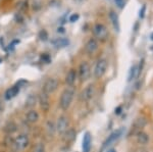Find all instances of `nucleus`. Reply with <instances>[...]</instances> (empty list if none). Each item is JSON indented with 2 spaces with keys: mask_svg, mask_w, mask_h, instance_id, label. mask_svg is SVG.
Returning <instances> with one entry per match:
<instances>
[{
  "mask_svg": "<svg viewBox=\"0 0 153 152\" xmlns=\"http://www.w3.org/2000/svg\"><path fill=\"white\" fill-rule=\"evenodd\" d=\"M151 39H152V40H153V34H152V35H151Z\"/></svg>",
  "mask_w": 153,
  "mask_h": 152,
  "instance_id": "7c9ffc66",
  "label": "nucleus"
},
{
  "mask_svg": "<svg viewBox=\"0 0 153 152\" xmlns=\"http://www.w3.org/2000/svg\"><path fill=\"white\" fill-rule=\"evenodd\" d=\"M109 19H110V21H111V23L113 24L114 30L117 31V32L120 31V22H118V16L113 10H111L109 12Z\"/></svg>",
  "mask_w": 153,
  "mask_h": 152,
  "instance_id": "a211bd4d",
  "label": "nucleus"
},
{
  "mask_svg": "<svg viewBox=\"0 0 153 152\" xmlns=\"http://www.w3.org/2000/svg\"><path fill=\"white\" fill-rule=\"evenodd\" d=\"M68 44V40L66 38H57L56 40L53 41V45L57 48L65 47Z\"/></svg>",
  "mask_w": 153,
  "mask_h": 152,
  "instance_id": "412c9836",
  "label": "nucleus"
},
{
  "mask_svg": "<svg viewBox=\"0 0 153 152\" xmlns=\"http://www.w3.org/2000/svg\"><path fill=\"white\" fill-rule=\"evenodd\" d=\"M91 142H92V139H91L90 134L86 133L85 136H84V139H83V151L84 152H90Z\"/></svg>",
  "mask_w": 153,
  "mask_h": 152,
  "instance_id": "2eb2a0df",
  "label": "nucleus"
},
{
  "mask_svg": "<svg viewBox=\"0 0 153 152\" xmlns=\"http://www.w3.org/2000/svg\"><path fill=\"white\" fill-rule=\"evenodd\" d=\"M37 100L38 98L35 94H30L26 99V102H25V107L26 108H32L33 106H35V104L37 103Z\"/></svg>",
  "mask_w": 153,
  "mask_h": 152,
  "instance_id": "dca6fc26",
  "label": "nucleus"
},
{
  "mask_svg": "<svg viewBox=\"0 0 153 152\" xmlns=\"http://www.w3.org/2000/svg\"><path fill=\"white\" fill-rule=\"evenodd\" d=\"M85 49H86V51H87V53H89V54H93V53L98 49L97 41H96L95 39H90V40L87 42V44H86Z\"/></svg>",
  "mask_w": 153,
  "mask_h": 152,
  "instance_id": "ddd939ff",
  "label": "nucleus"
},
{
  "mask_svg": "<svg viewBox=\"0 0 153 152\" xmlns=\"http://www.w3.org/2000/svg\"><path fill=\"white\" fill-rule=\"evenodd\" d=\"M114 2L118 8H123L125 6V0H114Z\"/></svg>",
  "mask_w": 153,
  "mask_h": 152,
  "instance_id": "a878e982",
  "label": "nucleus"
},
{
  "mask_svg": "<svg viewBox=\"0 0 153 152\" xmlns=\"http://www.w3.org/2000/svg\"><path fill=\"white\" fill-rule=\"evenodd\" d=\"M79 18H80V16H79L78 13H74L73 16H71V18H70V22H71V23H75V22L78 21Z\"/></svg>",
  "mask_w": 153,
  "mask_h": 152,
  "instance_id": "bb28decb",
  "label": "nucleus"
},
{
  "mask_svg": "<svg viewBox=\"0 0 153 152\" xmlns=\"http://www.w3.org/2000/svg\"><path fill=\"white\" fill-rule=\"evenodd\" d=\"M34 152H45V148H44V145L41 143L37 144L36 147L34 148Z\"/></svg>",
  "mask_w": 153,
  "mask_h": 152,
  "instance_id": "b1692460",
  "label": "nucleus"
},
{
  "mask_svg": "<svg viewBox=\"0 0 153 152\" xmlns=\"http://www.w3.org/2000/svg\"><path fill=\"white\" fill-rule=\"evenodd\" d=\"M39 37H40V39H41V40H43V41L47 40V38H48L47 32H46L45 30L41 31V32H40V34H39Z\"/></svg>",
  "mask_w": 153,
  "mask_h": 152,
  "instance_id": "393cba45",
  "label": "nucleus"
},
{
  "mask_svg": "<svg viewBox=\"0 0 153 152\" xmlns=\"http://www.w3.org/2000/svg\"><path fill=\"white\" fill-rule=\"evenodd\" d=\"M140 73V68H139V65H135L131 67V70H130V73H129V81H133L135 79H137L138 76Z\"/></svg>",
  "mask_w": 153,
  "mask_h": 152,
  "instance_id": "6ab92c4d",
  "label": "nucleus"
},
{
  "mask_svg": "<svg viewBox=\"0 0 153 152\" xmlns=\"http://www.w3.org/2000/svg\"><path fill=\"white\" fill-rule=\"evenodd\" d=\"M93 33H94V35L97 37L98 39H101V40H104V39L107 37V29H106V27L104 24H96L94 26V28H93Z\"/></svg>",
  "mask_w": 153,
  "mask_h": 152,
  "instance_id": "423d86ee",
  "label": "nucleus"
},
{
  "mask_svg": "<svg viewBox=\"0 0 153 152\" xmlns=\"http://www.w3.org/2000/svg\"><path fill=\"white\" fill-rule=\"evenodd\" d=\"M65 140L66 141H73L76 138V132L73 129H70L65 133Z\"/></svg>",
  "mask_w": 153,
  "mask_h": 152,
  "instance_id": "5701e85b",
  "label": "nucleus"
},
{
  "mask_svg": "<svg viewBox=\"0 0 153 152\" xmlns=\"http://www.w3.org/2000/svg\"><path fill=\"white\" fill-rule=\"evenodd\" d=\"M76 1H79V2H82V1H84V0H76Z\"/></svg>",
  "mask_w": 153,
  "mask_h": 152,
  "instance_id": "c756f323",
  "label": "nucleus"
},
{
  "mask_svg": "<svg viewBox=\"0 0 153 152\" xmlns=\"http://www.w3.org/2000/svg\"><path fill=\"white\" fill-rule=\"evenodd\" d=\"M76 79V72L75 70H71L65 77V83L68 86H71V85L75 84Z\"/></svg>",
  "mask_w": 153,
  "mask_h": 152,
  "instance_id": "f3484780",
  "label": "nucleus"
},
{
  "mask_svg": "<svg viewBox=\"0 0 153 152\" xmlns=\"http://www.w3.org/2000/svg\"><path fill=\"white\" fill-rule=\"evenodd\" d=\"M94 94H95L94 85H89L82 91L80 97H81V99H82L83 101H88V100H90L91 98L94 96Z\"/></svg>",
  "mask_w": 153,
  "mask_h": 152,
  "instance_id": "1a4fd4ad",
  "label": "nucleus"
},
{
  "mask_svg": "<svg viewBox=\"0 0 153 152\" xmlns=\"http://www.w3.org/2000/svg\"><path fill=\"white\" fill-rule=\"evenodd\" d=\"M107 152H117V151L114 149H109V150H107Z\"/></svg>",
  "mask_w": 153,
  "mask_h": 152,
  "instance_id": "c85d7f7f",
  "label": "nucleus"
},
{
  "mask_svg": "<svg viewBox=\"0 0 153 152\" xmlns=\"http://www.w3.org/2000/svg\"><path fill=\"white\" fill-rule=\"evenodd\" d=\"M26 119H27V122H30V124H35V122L39 121L38 111H36V110H34V109H31L28 113H27Z\"/></svg>",
  "mask_w": 153,
  "mask_h": 152,
  "instance_id": "4468645a",
  "label": "nucleus"
},
{
  "mask_svg": "<svg viewBox=\"0 0 153 152\" xmlns=\"http://www.w3.org/2000/svg\"><path fill=\"white\" fill-rule=\"evenodd\" d=\"M90 65H89L88 62L86 61H83L80 65V67H79V76H80L81 81H86L90 76Z\"/></svg>",
  "mask_w": 153,
  "mask_h": 152,
  "instance_id": "6e6552de",
  "label": "nucleus"
},
{
  "mask_svg": "<svg viewBox=\"0 0 153 152\" xmlns=\"http://www.w3.org/2000/svg\"><path fill=\"white\" fill-rule=\"evenodd\" d=\"M38 101H39V103H40L41 109H43V111H48L49 108H50V99H49V95L42 91L38 97Z\"/></svg>",
  "mask_w": 153,
  "mask_h": 152,
  "instance_id": "0eeeda50",
  "label": "nucleus"
},
{
  "mask_svg": "<svg viewBox=\"0 0 153 152\" xmlns=\"http://www.w3.org/2000/svg\"><path fill=\"white\" fill-rule=\"evenodd\" d=\"M145 10H146V6L143 5L142 9L140 10V13H139V16H140V18H144V16H145Z\"/></svg>",
  "mask_w": 153,
  "mask_h": 152,
  "instance_id": "cd10ccee",
  "label": "nucleus"
},
{
  "mask_svg": "<svg viewBox=\"0 0 153 152\" xmlns=\"http://www.w3.org/2000/svg\"><path fill=\"white\" fill-rule=\"evenodd\" d=\"M68 126H70V122H68V119L65 116H61L58 117L56 130H57L59 134H65L68 130Z\"/></svg>",
  "mask_w": 153,
  "mask_h": 152,
  "instance_id": "39448f33",
  "label": "nucleus"
},
{
  "mask_svg": "<svg viewBox=\"0 0 153 152\" xmlns=\"http://www.w3.org/2000/svg\"><path fill=\"white\" fill-rule=\"evenodd\" d=\"M146 125V119L144 117H139L136 119L134 122V127H133V133L134 134H139L141 132L142 128H144V126Z\"/></svg>",
  "mask_w": 153,
  "mask_h": 152,
  "instance_id": "9d476101",
  "label": "nucleus"
},
{
  "mask_svg": "<svg viewBox=\"0 0 153 152\" xmlns=\"http://www.w3.org/2000/svg\"><path fill=\"white\" fill-rule=\"evenodd\" d=\"M58 81L56 79H53V78H50L44 83L43 85V92H45L46 94H51V93L55 92L58 88Z\"/></svg>",
  "mask_w": 153,
  "mask_h": 152,
  "instance_id": "7ed1b4c3",
  "label": "nucleus"
},
{
  "mask_svg": "<svg viewBox=\"0 0 153 152\" xmlns=\"http://www.w3.org/2000/svg\"><path fill=\"white\" fill-rule=\"evenodd\" d=\"M19 86H12V87L6 90L4 97H5L6 100H10L13 97H16L19 94Z\"/></svg>",
  "mask_w": 153,
  "mask_h": 152,
  "instance_id": "f8f14e48",
  "label": "nucleus"
},
{
  "mask_svg": "<svg viewBox=\"0 0 153 152\" xmlns=\"http://www.w3.org/2000/svg\"><path fill=\"white\" fill-rule=\"evenodd\" d=\"M120 135H122V130H118V131L113 132V133L107 138V140H106V141L104 142V145H103V148H106V147H108L109 145H111L113 142L117 141V139L120 138Z\"/></svg>",
  "mask_w": 153,
  "mask_h": 152,
  "instance_id": "9b49d317",
  "label": "nucleus"
},
{
  "mask_svg": "<svg viewBox=\"0 0 153 152\" xmlns=\"http://www.w3.org/2000/svg\"><path fill=\"white\" fill-rule=\"evenodd\" d=\"M137 140L140 144H146L148 140H149V137H148L145 133H141V132H140V133L138 134Z\"/></svg>",
  "mask_w": 153,
  "mask_h": 152,
  "instance_id": "4be33fe9",
  "label": "nucleus"
},
{
  "mask_svg": "<svg viewBox=\"0 0 153 152\" xmlns=\"http://www.w3.org/2000/svg\"><path fill=\"white\" fill-rule=\"evenodd\" d=\"M107 70V60L106 59H100L96 63L94 68V76L96 78H101L105 73Z\"/></svg>",
  "mask_w": 153,
  "mask_h": 152,
  "instance_id": "20e7f679",
  "label": "nucleus"
},
{
  "mask_svg": "<svg viewBox=\"0 0 153 152\" xmlns=\"http://www.w3.org/2000/svg\"><path fill=\"white\" fill-rule=\"evenodd\" d=\"M74 95H75V91L71 88H68L61 93L60 100H59V106L61 109L66 110L71 106V101L74 99Z\"/></svg>",
  "mask_w": 153,
  "mask_h": 152,
  "instance_id": "f257e3e1",
  "label": "nucleus"
},
{
  "mask_svg": "<svg viewBox=\"0 0 153 152\" xmlns=\"http://www.w3.org/2000/svg\"><path fill=\"white\" fill-rule=\"evenodd\" d=\"M29 145V138L27 135L21 134L19 135L16 138L13 139L12 141V146L14 147V149L18 151H23L28 147Z\"/></svg>",
  "mask_w": 153,
  "mask_h": 152,
  "instance_id": "f03ea898",
  "label": "nucleus"
},
{
  "mask_svg": "<svg viewBox=\"0 0 153 152\" xmlns=\"http://www.w3.org/2000/svg\"><path fill=\"white\" fill-rule=\"evenodd\" d=\"M3 130H4V132L7 134H12L13 132H16V130H18V126H16L13 122H7L5 126H4Z\"/></svg>",
  "mask_w": 153,
  "mask_h": 152,
  "instance_id": "aec40b11",
  "label": "nucleus"
}]
</instances>
